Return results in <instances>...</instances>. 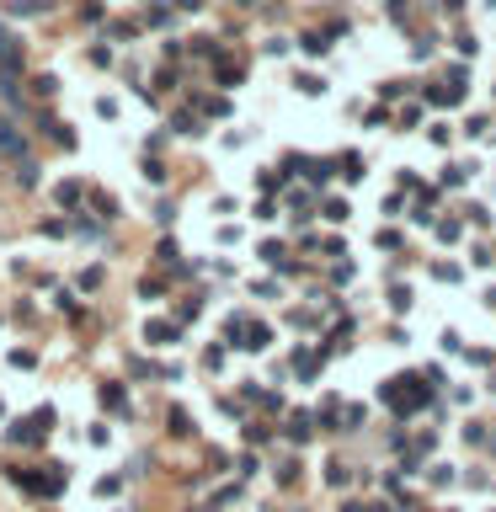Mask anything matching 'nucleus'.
Segmentation results:
<instances>
[{
	"label": "nucleus",
	"mask_w": 496,
	"mask_h": 512,
	"mask_svg": "<svg viewBox=\"0 0 496 512\" xmlns=\"http://www.w3.org/2000/svg\"><path fill=\"white\" fill-rule=\"evenodd\" d=\"M385 401L395 406V411H416V406L427 401V390H416V379H389V384H385Z\"/></svg>",
	"instance_id": "1"
},
{
	"label": "nucleus",
	"mask_w": 496,
	"mask_h": 512,
	"mask_svg": "<svg viewBox=\"0 0 496 512\" xmlns=\"http://www.w3.org/2000/svg\"><path fill=\"white\" fill-rule=\"evenodd\" d=\"M145 341H150V347H166V341H176V326H166V320H150V326H145Z\"/></svg>",
	"instance_id": "2"
},
{
	"label": "nucleus",
	"mask_w": 496,
	"mask_h": 512,
	"mask_svg": "<svg viewBox=\"0 0 496 512\" xmlns=\"http://www.w3.org/2000/svg\"><path fill=\"white\" fill-rule=\"evenodd\" d=\"M299 49H304V54H326L331 43H326V32H304V37H299Z\"/></svg>",
	"instance_id": "3"
},
{
	"label": "nucleus",
	"mask_w": 496,
	"mask_h": 512,
	"mask_svg": "<svg viewBox=\"0 0 496 512\" xmlns=\"http://www.w3.org/2000/svg\"><path fill=\"white\" fill-rule=\"evenodd\" d=\"M337 166H341V176H347V182H358V176H363V160H358V155H341Z\"/></svg>",
	"instance_id": "4"
},
{
	"label": "nucleus",
	"mask_w": 496,
	"mask_h": 512,
	"mask_svg": "<svg viewBox=\"0 0 496 512\" xmlns=\"http://www.w3.org/2000/svg\"><path fill=\"white\" fill-rule=\"evenodd\" d=\"M299 91H304V97H320V91H326V80H320V75H299Z\"/></svg>",
	"instance_id": "5"
},
{
	"label": "nucleus",
	"mask_w": 496,
	"mask_h": 512,
	"mask_svg": "<svg viewBox=\"0 0 496 512\" xmlns=\"http://www.w3.org/2000/svg\"><path fill=\"white\" fill-rule=\"evenodd\" d=\"M464 176H470L464 166H448V171H443V187H464Z\"/></svg>",
	"instance_id": "6"
},
{
	"label": "nucleus",
	"mask_w": 496,
	"mask_h": 512,
	"mask_svg": "<svg viewBox=\"0 0 496 512\" xmlns=\"http://www.w3.org/2000/svg\"><path fill=\"white\" fill-rule=\"evenodd\" d=\"M326 219H331V224L347 219V203H341V197H331V203H326Z\"/></svg>",
	"instance_id": "7"
},
{
	"label": "nucleus",
	"mask_w": 496,
	"mask_h": 512,
	"mask_svg": "<svg viewBox=\"0 0 496 512\" xmlns=\"http://www.w3.org/2000/svg\"><path fill=\"white\" fill-rule=\"evenodd\" d=\"M102 401H107L112 411H123V390H118V384H107V390H102Z\"/></svg>",
	"instance_id": "8"
},
{
	"label": "nucleus",
	"mask_w": 496,
	"mask_h": 512,
	"mask_svg": "<svg viewBox=\"0 0 496 512\" xmlns=\"http://www.w3.org/2000/svg\"><path fill=\"white\" fill-rule=\"evenodd\" d=\"M0 150H11V155H22V139H16V134H0Z\"/></svg>",
	"instance_id": "9"
}]
</instances>
